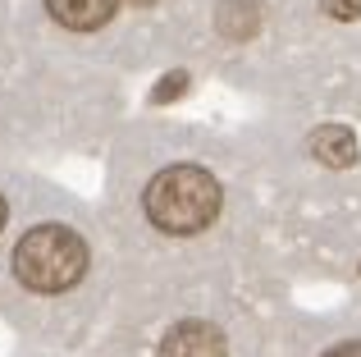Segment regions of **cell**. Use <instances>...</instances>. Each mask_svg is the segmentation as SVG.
<instances>
[{"label":"cell","mask_w":361,"mask_h":357,"mask_svg":"<svg viewBox=\"0 0 361 357\" xmlns=\"http://www.w3.org/2000/svg\"><path fill=\"white\" fill-rule=\"evenodd\" d=\"M92 257L82 234H73L69 224H37L14 243L9 257V275L23 294L32 298H60L87 275Z\"/></svg>","instance_id":"cell-1"},{"label":"cell","mask_w":361,"mask_h":357,"mask_svg":"<svg viewBox=\"0 0 361 357\" xmlns=\"http://www.w3.org/2000/svg\"><path fill=\"white\" fill-rule=\"evenodd\" d=\"M320 9H325L329 18H338V23H353V18H361V0H320Z\"/></svg>","instance_id":"cell-7"},{"label":"cell","mask_w":361,"mask_h":357,"mask_svg":"<svg viewBox=\"0 0 361 357\" xmlns=\"http://www.w3.org/2000/svg\"><path fill=\"white\" fill-rule=\"evenodd\" d=\"M42 5H46V14H51V23H60L64 32L92 37V32L115 23L123 0H42Z\"/></svg>","instance_id":"cell-3"},{"label":"cell","mask_w":361,"mask_h":357,"mask_svg":"<svg viewBox=\"0 0 361 357\" xmlns=\"http://www.w3.org/2000/svg\"><path fill=\"white\" fill-rule=\"evenodd\" d=\"M142 206H147V220L160 234L183 238V234L206 229L220 215V183L202 165H169L147 183Z\"/></svg>","instance_id":"cell-2"},{"label":"cell","mask_w":361,"mask_h":357,"mask_svg":"<svg viewBox=\"0 0 361 357\" xmlns=\"http://www.w3.org/2000/svg\"><path fill=\"white\" fill-rule=\"evenodd\" d=\"M325 357H361V344H338V349H329Z\"/></svg>","instance_id":"cell-8"},{"label":"cell","mask_w":361,"mask_h":357,"mask_svg":"<svg viewBox=\"0 0 361 357\" xmlns=\"http://www.w3.org/2000/svg\"><path fill=\"white\" fill-rule=\"evenodd\" d=\"M5 224H9V202H5V193H0V234H5Z\"/></svg>","instance_id":"cell-9"},{"label":"cell","mask_w":361,"mask_h":357,"mask_svg":"<svg viewBox=\"0 0 361 357\" xmlns=\"http://www.w3.org/2000/svg\"><path fill=\"white\" fill-rule=\"evenodd\" d=\"M311 152H316L325 165H353L357 161V138L348 133V128H320L316 143H311Z\"/></svg>","instance_id":"cell-6"},{"label":"cell","mask_w":361,"mask_h":357,"mask_svg":"<svg viewBox=\"0 0 361 357\" xmlns=\"http://www.w3.org/2000/svg\"><path fill=\"white\" fill-rule=\"evenodd\" d=\"M160 357H224V334L206 321H183L160 339Z\"/></svg>","instance_id":"cell-4"},{"label":"cell","mask_w":361,"mask_h":357,"mask_svg":"<svg viewBox=\"0 0 361 357\" xmlns=\"http://www.w3.org/2000/svg\"><path fill=\"white\" fill-rule=\"evenodd\" d=\"M215 28L229 42H252L265 28V0H215Z\"/></svg>","instance_id":"cell-5"}]
</instances>
